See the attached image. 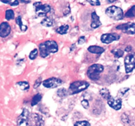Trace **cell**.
Wrapping results in <instances>:
<instances>
[{
    "label": "cell",
    "instance_id": "cell-1",
    "mask_svg": "<svg viewBox=\"0 0 135 126\" xmlns=\"http://www.w3.org/2000/svg\"><path fill=\"white\" fill-rule=\"evenodd\" d=\"M58 45L56 41L53 40H47L41 43L39 45L40 55L41 57L46 58L51 54L55 53L58 51Z\"/></svg>",
    "mask_w": 135,
    "mask_h": 126
},
{
    "label": "cell",
    "instance_id": "cell-2",
    "mask_svg": "<svg viewBox=\"0 0 135 126\" xmlns=\"http://www.w3.org/2000/svg\"><path fill=\"white\" fill-rule=\"evenodd\" d=\"M104 70V66L100 64H94L88 68L87 76L92 81H98L100 77L101 73Z\"/></svg>",
    "mask_w": 135,
    "mask_h": 126
},
{
    "label": "cell",
    "instance_id": "cell-3",
    "mask_svg": "<svg viewBox=\"0 0 135 126\" xmlns=\"http://www.w3.org/2000/svg\"><path fill=\"white\" fill-rule=\"evenodd\" d=\"M90 86V83L85 81H76L73 82L69 88V94H77L86 89Z\"/></svg>",
    "mask_w": 135,
    "mask_h": 126
},
{
    "label": "cell",
    "instance_id": "cell-4",
    "mask_svg": "<svg viewBox=\"0 0 135 126\" xmlns=\"http://www.w3.org/2000/svg\"><path fill=\"white\" fill-rule=\"evenodd\" d=\"M105 14L109 17L115 20H122L124 17L123 11L120 7L116 6H111L107 8L105 10Z\"/></svg>",
    "mask_w": 135,
    "mask_h": 126
},
{
    "label": "cell",
    "instance_id": "cell-5",
    "mask_svg": "<svg viewBox=\"0 0 135 126\" xmlns=\"http://www.w3.org/2000/svg\"><path fill=\"white\" fill-rule=\"evenodd\" d=\"M35 13L38 17H46L51 10V7L47 4H43L42 2H36L34 3Z\"/></svg>",
    "mask_w": 135,
    "mask_h": 126
},
{
    "label": "cell",
    "instance_id": "cell-6",
    "mask_svg": "<svg viewBox=\"0 0 135 126\" xmlns=\"http://www.w3.org/2000/svg\"><path fill=\"white\" fill-rule=\"evenodd\" d=\"M28 126H44V119L37 113H32L29 115Z\"/></svg>",
    "mask_w": 135,
    "mask_h": 126
},
{
    "label": "cell",
    "instance_id": "cell-7",
    "mask_svg": "<svg viewBox=\"0 0 135 126\" xmlns=\"http://www.w3.org/2000/svg\"><path fill=\"white\" fill-rule=\"evenodd\" d=\"M135 66V53L128 55L125 59V67L127 73H130Z\"/></svg>",
    "mask_w": 135,
    "mask_h": 126
},
{
    "label": "cell",
    "instance_id": "cell-8",
    "mask_svg": "<svg viewBox=\"0 0 135 126\" xmlns=\"http://www.w3.org/2000/svg\"><path fill=\"white\" fill-rule=\"evenodd\" d=\"M63 83L61 79L57 77H50L48 79H46V80L42 82L44 86L46 88H56L61 85Z\"/></svg>",
    "mask_w": 135,
    "mask_h": 126
},
{
    "label": "cell",
    "instance_id": "cell-9",
    "mask_svg": "<svg viewBox=\"0 0 135 126\" xmlns=\"http://www.w3.org/2000/svg\"><path fill=\"white\" fill-rule=\"evenodd\" d=\"M119 30L122 31V32L127 34H135V23L128 22V23L122 24L116 27Z\"/></svg>",
    "mask_w": 135,
    "mask_h": 126
},
{
    "label": "cell",
    "instance_id": "cell-10",
    "mask_svg": "<svg viewBox=\"0 0 135 126\" xmlns=\"http://www.w3.org/2000/svg\"><path fill=\"white\" fill-rule=\"evenodd\" d=\"M120 39V35L116 33H108L102 35L101 41L105 44H109L114 41H117Z\"/></svg>",
    "mask_w": 135,
    "mask_h": 126
},
{
    "label": "cell",
    "instance_id": "cell-11",
    "mask_svg": "<svg viewBox=\"0 0 135 126\" xmlns=\"http://www.w3.org/2000/svg\"><path fill=\"white\" fill-rule=\"evenodd\" d=\"M29 115H30V113L28 110L27 109H24L17 119V125L28 126Z\"/></svg>",
    "mask_w": 135,
    "mask_h": 126
},
{
    "label": "cell",
    "instance_id": "cell-12",
    "mask_svg": "<svg viewBox=\"0 0 135 126\" xmlns=\"http://www.w3.org/2000/svg\"><path fill=\"white\" fill-rule=\"evenodd\" d=\"M107 101L109 106L114 110H119L122 107V101L120 98H114L111 96Z\"/></svg>",
    "mask_w": 135,
    "mask_h": 126
},
{
    "label": "cell",
    "instance_id": "cell-13",
    "mask_svg": "<svg viewBox=\"0 0 135 126\" xmlns=\"http://www.w3.org/2000/svg\"><path fill=\"white\" fill-rule=\"evenodd\" d=\"M11 28L9 24L7 22H3L0 24V37L6 38L10 34Z\"/></svg>",
    "mask_w": 135,
    "mask_h": 126
},
{
    "label": "cell",
    "instance_id": "cell-14",
    "mask_svg": "<svg viewBox=\"0 0 135 126\" xmlns=\"http://www.w3.org/2000/svg\"><path fill=\"white\" fill-rule=\"evenodd\" d=\"M91 18H92V22H91V27L94 29H96L101 26L102 22L100 21V17L97 14L96 11H94L91 14Z\"/></svg>",
    "mask_w": 135,
    "mask_h": 126
},
{
    "label": "cell",
    "instance_id": "cell-15",
    "mask_svg": "<svg viewBox=\"0 0 135 126\" xmlns=\"http://www.w3.org/2000/svg\"><path fill=\"white\" fill-rule=\"evenodd\" d=\"M87 51L91 54L94 55H101L105 51V49L102 47L98 45H91L87 49Z\"/></svg>",
    "mask_w": 135,
    "mask_h": 126
},
{
    "label": "cell",
    "instance_id": "cell-16",
    "mask_svg": "<svg viewBox=\"0 0 135 126\" xmlns=\"http://www.w3.org/2000/svg\"><path fill=\"white\" fill-rule=\"evenodd\" d=\"M15 20H16V23L18 25L20 30H21V31L22 32L26 31V30H27V26H26V25L23 24V22H22V17H21V16H18V17L16 18Z\"/></svg>",
    "mask_w": 135,
    "mask_h": 126
},
{
    "label": "cell",
    "instance_id": "cell-17",
    "mask_svg": "<svg viewBox=\"0 0 135 126\" xmlns=\"http://www.w3.org/2000/svg\"><path fill=\"white\" fill-rule=\"evenodd\" d=\"M53 24H54V20L51 17H49L44 18L41 22V24L44 26H46V27H50V26H52Z\"/></svg>",
    "mask_w": 135,
    "mask_h": 126
},
{
    "label": "cell",
    "instance_id": "cell-18",
    "mask_svg": "<svg viewBox=\"0 0 135 126\" xmlns=\"http://www.w3.org/2000/svg\"><path fill=\"white\" fill-rule=\"evenodd\" d=\"M69 29V25H63V26H59V27H58L56 29V32L61 34V35H64V34H67Z\"/></svg>",
    "mask_w": 135,
    "mask_h": 126
},
{
    "label": "cell",
    "instance_id": "cell-19",
    "mask_svg": "<svg viewBox=\"0 0 135 126\" xmlns=\"http://www.w3.org/2000/svg\"><path fill=\"white\" fill-rule=\"evenodd\" d=\"M42 98V94L41 93H37L33 97V98H32L31 101V106H34L35 105L38 104L41 101Z\"/></svg>",
    "mask_w": 135,
    "mask_h": 126
},
{
    "label": "cell",
    "instance_id": "cell-20",
    "mask_svg": "<svg viewBox=\"0 0 135 126\" xmlns=\"http://www.w3.org/2000/svg\"><path fill=\"white\" fill-rule=\"evenodd\" d=\"M100 94L104 99L108 100L111 97L110 92L107 88H103L100 91Z\"/></svg>",
    "mask_w": 135,
    "mask_h": 126
},
{
    "label": "cell",
    "instance_id": "cell-21",
    "mask_svg": "<svg viewBox=\"0 0 135 126\" xmlns=\"http://www.w3.org/2000/svg\"><path fill=\"white\" fill-rule=\"evenodd\" d=\"M57 94L61 98H65V97H67L69 94V92L67 89L65 88H61V89H58L57 91Z\"/></svg>",
    "mask_w": 135,
    "mask_h": 126
},
{
    "label": "cell",
    "instance_id": "cell-22",
    "mask_svg": "<svg viewBox=\"0 0 135 126\" xmlns=\"http://www.w3.org/2000/svg\"><path fill=\"white\" fill-rule=\"evenodd\" d=\"M15 18V13L12 9H7L5 12V18L7 20L14 19Z\"/></svg>",
    "mask_w": 135,
    "mask_h": 126
},
{
    "label": "cell",
    "instance_id": "cell-23",
    "mask_svg": "<svg viewBox=\"0 0 135 126\" xmlns=\"http://www.w3.org/2000/svg\"><path fill=\"white\" fill-rule=\"evenodd\" d=\"M112 52L115 58H121L124 55V51L119 49H115L112 50Z\"/></svg>",
    "mask_w": 135,
    "mask_h": 126
},
{
    "label": "cell",
    "instance_id": "cell-24",
    "mask_svg": "<svg viewBox=\"0 0 135 126\" xmlns=\"http://www.w3.org/2000/svg\"><path fill=\"white\" fill-rule=\"evenodd\" d=\"M134 17H135V5H133L125 13V17L127 18H132Z\"/></svg>",
    "mask_w": 135,
    "mask_h": 126
},
{
    "label": "cell",
    "instance_id": "cell-25",
    "mask_svg": "<svg viewBox=\"0 0 135 126\" xmlns=\"http://www.w3.org/2000/svg\"><path fill=\"white\" fill-rule=\"evenodd\" d=\"M17 85H18L19 87L21 89V90L22 91L28 90L30 87L28 83L26 82V81H20V82L17 83Z\"/></svg>",
    "mask_w": 135,
    "mask_h": 126
},
{
    "label": "cell",
    "instance_id": "cell-26",
    "mask_svg": "<svg viewBox=\"0 0 135 126\" xmlns=\"http://www.w3.org/2000/svg\"><path fill=\"white\" fill-rule=\"evenodd\" d=\"M38 50L37 49H34L32 51H30V54H29V59L30 60H34L38 56Z\"/></svg>",
    "mask_w": 135,
    "mask_h": 126
},
{
    "label": "cell",
    "instance_id": "cell-27",
    "mask_svg": "<svg viewBox=\"0 0 135 126\" xmlns=\"http://www.w3.org/2000/svg\"><path fill=\"white\" fill-rule=\"evenodd\" d=\"M75 126H91L90 123L86 120L79 121L75 123Z\"/></svg>",
    "mask_w": 135,
    "mask_h": 126
},
{
    "label": "cell",
    "instance_id": "cell-28",
    "mask_svg": "<svg viewBox=\"0 0 135 126\" xmlns=\"http://www.w3.org/2000/svg\"><path fill=\"white\" fill-rule=\"evenodd\" d=\"M92 6H100V1L99 0H86Z\"/></svg>",
    "mask_w": 135,
    "mask_h": 126
},
{
    "label": "cell",
    "instance_id": "cell-29",
    "mask_svg": "<svg viewBox=\"0 0 135 126\" xmlns=\"http://www.w3.org/2000/svg\"><path fill=\"white\" fill-rule=\"evenodd\" d=\"M81 104L83 106V108H84L85 109H88L90 106L89 101L87 99H83L81 101Z\"/></svg>",
    "mask_w": 135,
    "mask_h": 126
},
{
    "label": "cell",
    "instance_id": "cell-30",
    "mask_svg": "<svg viewBox=\"0 0 135 126\" xmlns=\"http://www.w3.org/2000/svg\"><path fill=\"white\" fill-rule=\"evenodd\" d=\"M42 83V77H38L36 80L35 81L34 84V88H38L41 83Z\"/></svg>",
    "mask_w": 135,
    "mask_h": 126
},
{
    "label": "cell",
    "instance_id": "cell-31",
    "mask_svg": "<svg viewBox=\"0 0 135 126\" xmlns=\"http://www.w3.org/2000/svg\"><path fill=\"white\" fill-rule=\"evenodd\" d=\"M86 42V38L84 36H80L78 39V44L82 45Z\"/></svg>",
    "mask_w": 135,
    "mask_h": 126
},
{
    "label": "cell",
    "instance_id": "cell-32",
    "mask_svg": "<svg viewBox=\"0 0 135 126\" xmlns=\"http://www.w3.org/2000/svg\"><path fill=\"white\" fill-rule=\"evenodd\" d=\"M129 90V88H123V89H121L119 92L121 94V95H123V94H125V93H126Z\"/></svg>",
    "mask_w": 135,
    "mask_h": 126
},
{
    "label": "cell",
    "instance_id": "cell-33",
    "mask_svg": "<svg viewBox=\"0 0 135 126\" xmlns=\"http://www.w3.org/2000/svg\"><path fill=\"white\" fill-rule=\"evenodd\" d=\"M18 4H19V1H18V0H15V1H13V3H11V6L15 7V6H17V5H18Z\"/></svg>",
    "mask_w": 135,
    "mask_h": 126
},
{
    "label": "cell",
    "instance_id": "cell-34",
    "mask_svg": "<svg viewBox=\"0 0 135 126\" xmlns=\"http://www.w3.org/2000/svg\"><path fill=\"white\" fill-rule=\"evenodd\" d=\"M131 49H132L131 46H127V47H126V49H125V51H126L127 52H130V51H131Z\"/></svg>",
    "mask_w": 135,
    "mask_h": 126
},
{
    "label": "cell",
    "instance_id": "cell-35",
    "mask_svg": "<svg viewBox=\"0 0 135 126\" xmlns=\"http://www.w3.org/2000/svg\"><path fill=\"white\" fill-rule=\"evenodd\" d=\"M1 2L4 3H10L11 0H0Z\"/></svg>",
    "mask_w": 135,
    "mask_h": 126
},
{
    "label": "cell",
    "instance_id": "cell-36",
    "mask_svg": "<svg viewBox=\"0 0 135 126\" xmlns=\"http://www.w3.org/2000/svg\"><path fill=\"white\" fill-rule=\"evenodd\" d=\"M108 1H109V3H113V2H115V1H117V0H108Z\"/></svg>",
    "mask_w": 135,
    "mask_h": 126
},
{
    "label": "cell",
    "instance_id": "cell-37",
    "mask_svg": "<svg viewBox=\"0 0 135 126\" xmlns=\"http://www.w3.org/2000/svg\"><path fill=\"white\" fill-rule=\"evenodd\" d=\"M134 68H135V66H134Z\"/></svg>",
    "mask_w": 135,
    "mask_h": 126
}]
</instances>
